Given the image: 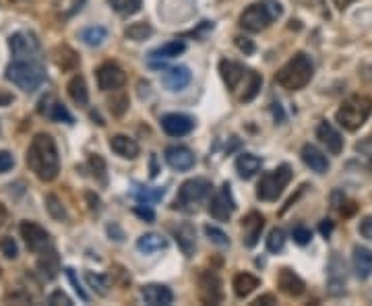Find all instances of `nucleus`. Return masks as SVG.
<instances>
[{
	"mask_svg": "<svg viewBox=\"0 0 372 306\" xmlns=\"http://www.w3.org/2000/svg\"><path fill=\"white\" fill-rule=\"evenodd\" d=\"M263 225H265V218L253 211L248 213L244 220H242V230H244V245L246 247H255L260 238V232H263Z\"/></svg>",
	"mask_w": 372,
	"mask_h": 306,
	"instance_id": "obj_24",
	"label": "nucleus"
},
{
	"mask_svg": "<svg viewBox=\"0 0 372 306\" xmlns=\"http://www.w3.org/2000/svg\"><path fill=\"white\" fill-rule=\"evenodd\" d=\"M141 296L147 305L151 306H168L172 305L174 294L170 288L162 286V283H147L141 290Z\"/></svg>",
	"mask_w": 372,
	"mask_h": 306,
	"instance_id": "obj_19",
	"label": "nucleus"
},
{
	"mask_svg": "<svg viewBox=\"0 0 372 306\" xmlns=\"http://www.w3.org/2000/svg\"><path fill=\"white\" fill-rule=\"evenodd\" d=\"M277 286H280V290L289 296V298H298V296H302L304 294V281L300 276H296L292 269H287L284 267L282 271H280V276H277Z\"/></svg>",
	"mask_w": 372,
	"mask_h": 306,
	"instance_id": "obj_21",
	"label": "nucleus"
},
{
	"mask_svg": "<svg viewBox=\"0 0 372 306\" xmlns=\"http://www.w3.org/2000/svg\"><path fill=\"white\" fill-rule=\"evenodd\" d=\"M46 209H48V213L56 220V222H66V209H64V205H62V201L58 199L56 195H48L46 196Z\"/></svg>",
	"mask_w": 372,
	"mask_h": 306,
	"instance_id": "obj_38",
	"label": "nucleus"
},
{
	"mask_svg": "<svg viewBox=\"0 0 372 306\" xmlns=\"http://www.w3.org/2000/svg\"><path fill=\"white\" fill-rule=\"evenodd\" d=\"M354 271L360 279H368L372 276V251L366 247H354L352 254Z\"/></svg>",
	"mask_w": 372,
	"mask_h": 306,
	"instance_id": "obj_25",
	"label": "nucleus"
},
{
	"mask_svg": "<svg viewBox=\"0 0 372 306\" xmlns=\"http://www.w3.org/2000/svg\"><path fill=\"white\" fill-rule=\"evenodd\" d=\"M19 230H21V236L31 252H42L50 247V234L40 223L23 222Z\"/></svg>",
	"mask_w": 372,
	"mask_h": 306,
	"instance_id": "obj_14",
	"label": "nucleus"
},
{
	"mask_svg": "<svg viewBox=\"0 0 372 306\" xmlns=\"http://www.w3.org/2000/svg\"><path fill=\"white\" fill-rule=\"evenodd\" d=\"M286 247V232L282 228H273L267 236V251L280 252Z\"/></svg>",
	"mask_w": 372,
	"mask_h": 306,
	"instance_id": "obj_39",
	"label": "nucleus"
},
{
	"mask_svg": "<svg viewBox=\"0 0 372 306\" xmlns=\"http://www.w3.org/2000/svg\"><path fill=\"white\" fill-rule=\"evenodd\" d=\"M255 305H257V306H260V305H265V306L277 305V300H275V296H273V294H265V296H260V298H257V300H255Z\"/></svg>",
	"mask_w": 372,
	"mask_h": 306,
	"instance_id": "obj_54",
	"label": "nucleus"
},
{
	"mask_svg": "<svg viewBox=\"0 0 372 306\" xmlns=\"http://www.w3.org/2000/svg\"><path fill=\"white\" fill-rule=\"evenodd\" d=\"M79 37L85 42L87 46L97 48V46H102V44H104V40L108 37V31H106V28H102V25H91V28L83 29Z\"/></svg>",
	"mask_w": 372,
	"mask_h": 306,
	"instance_id": "obj_34",
	"label": "nucleus"
},
{
	"mask_svg": "<svg viewBox=\"0 0 372 306\" xmlns=\"http://www.w3.org/2000/svg\"><path fill=\"white\" fill-rule=\"evenodd\" d=\"M292 238H294V242L296 245H300V247H304V245H308L311 240H313V232H311V228H306V225H296L294 230H292Z\"/></svg>",
	"mask_w": 372,
	"mask_h": 306,
	"instance_id": "obj_43",
	"label": "nucleus"
},
{
	"mask_svg": "<svg viewBox=\"0 0 372 306\" xmlns=\"http://www.w3.org/2000/svg\"><path fill=\"white\" fill-rule=\"evenodd\" d=\"M316 137L327 147V151H329L331 155H340V153L344 151V137L333 129L331 122H327V120L320 122L318 129H316Z\"/></svg>",
	"mask_w": 372,
	"mask_h": 306,
	"instance_id": "obj_18",
	"label": "nucleus"
},
{
	"mask_svg": "<svg viewBox=\"0 0 372 306\" xmlns=\"http://www.w3.org/2000/svg\"><path fill=\"white\" fill-rule=\"evenodd\" d=\"M258 278H255L253 273H238L234 281H232V288H234V294L238 296V298H246V296H251L255 290L258 288Z\"/></svg>",
	"mask_w": 372,
	"mask_h": 306,
	"instance_id": "obj_29",
	"label": "nucleus"
},
{
	"mask_svg": "<svg viewBox=\"0 0 372 306\" xmlns=\"http://www.w3.org/2000/svg\"><path fill=\"white\" fill-rule=\"evenodd\" d=\"M211 193V182L207 178H193V180H186L176 196V205L174 209H186V211H193L197 209L200 201Z\"/></svg>",
	"mask_w": 372,
	"mask_h": 306,
	"instance_id": "obj_8",
	"label": "nucleus"
},
{
	"mask_svg": "<svg viewBox=\"0 0 372 306\" xmlns=\"http://www.w3.org/2000/svg\"><path fill=\"white\" fill-rule=\"evenodd\" d=\"M95 77H97V87H100L102 91H118L120 87H124V83H126L124 71H122L118 64H114V62L102 64V66L97 69Z\"/></svg>",
	"mask_w": 372,
	"mask_h": 306,
	"instance_id": "obj_13",
	"label": "nucleus"
},
{
	"mask_svg": "<svg viewBox=\"0 0 372 306\" xmlns=\"http://www.w3.org/2000/svg\"><path fill=\"white\" fill-rule=\"evenodd\" d=\"M85 281L87 286H89L95 294H100V296H108V292H110V290H108L110 283H108V278H106V276H97V273L87 271Z\"/></svg>",
	"mask_w": 372,
	"mask_h": 306,
	"instance_id": "obj_36",
	"label": "nucleus"
},
{
	"mask_svg": "<svg viewBox=\"0 0 372 306\" xmlns=\"http://www.w3.org/2000/svg\"><path fill=\"white\" fill-rule=\"evenodd\" d=\"M166 247H168V240L162 234H155V232L143 234L137 240V251L143 252V254H153V252L164 251Z\"/></svg>",
	"mask_w": 372,
	"mask_h": 306,
	"instance_id": "obj_28",
	"label": "nucleus"
},
{
	"mask_svg": "<svg viewBox=\"0 0 372 306\" xmlns=\"http://www.w3.org/2000/svg\"><path fill=\"white\" fill-rule=\"evenodd\" d=\"M157 176V166H155V155L151 158V178H155Z\"/></svg>",
	"mask_w": 372,
	"mask_h": 306,
	"instance_id": "obj_59",
	"label": "nucleus"
},
{
	"mask_svg": "<svg viewBox=\"0 0 372 306\" xmlns=\"http://www.w3.org/2000/svg\"><path fill=\"white\" fill-rule=\"evenodd\" d=\"M205 234H207V238H209L213 245H217V247H228L229 245V238L226 236V232H222V230L215 228V225H205Z\"/></svg>",
	"mask_w": 372,
	"mask_h": 306,
	"instance_id": "obj_42",
	"label": "nucleus"
},
{
	"mask_svg": "<svg viewBox=\"0 0 372 306\" xmlns=\"http://www.w3.org/2000/svg\"><path fill=\"white\" fill-rule=\"evenodd\" d=\"M48 302H50L52 306H60V305L71 306L73 305V300H71V298H68V296H66L62 290H56V292H52V296L48 298Z\"/></svg>",
	"mask_w": 372,
	"mask_h": 306,
	"instance_id": "obj_48",
	"label": "nucleus"
},
{
	"mask_svg": "<svg viewBox=\"0 0 372 306\" xmlns=\"http://www.w3.org/2000/svg\"><path fill=\"white\" fill-rule=\"evenodd\" d=\"M6 218H8V211H6V207L0 203V230H2V225L6 223Z\"/></svg>",
	"mask_w": 372,
	"mask_h": 306,
	"instance_id": "obj_58",
	"label": "nucleus"
},
{
	"mask_svg": "<svg viewBox=\"0 0 372 306\" xmlns=\"http://www.w3.org/2000/svg\"><path fill=\"white\" fill-rule=\"evenodd\" d=\"M337 209H340V213L344 216V218H352L356 211H358V205L354 203V201H349V199H342V203L337 205Z\"/></svg>",
	"mask_w": 372,
	"mask_h": 306,
	"instance_id": "obj_47",
	"label": "nucleus"
},
{
	"mask_svg": "<svg viewBox=\"0 0 372 306\" xmlns=\"http://www.w3.org/2000/svg\"><path fill=\"white\" fill-rule=\"evenodd\" d=\"M220 73H222V79L224 83L228 85V89L240 100V102H253L260 91V85H263V77L234 62V60H222L220 62Z\"/></svg>",
	"mask_w": 372,
	"mask_h": 306,
	"instance_id": "obj_2",
	"label": "nucleus"
},
{
	"mask_svg": "<svg viewBox=\"0 0 372 306\" xmlns=\"http://www.w3.org/2000/svg\"><path fill=\"white\" fill-rule=\"evenodd\" d=\"M199 292L203 302L220 305L224 300V283H222L220 276L213 271H203L199 276Z\"/></svg>",
	"mask_w": 372,
	"mask_h": 306,
	"instance_id": "obj_10",
	"label": "nucleus"
},
{
	"mask_svg": "<svg viewBox=\"0 0 372 306\" xmlns=\"http://www.w3.org/2000/svg\"><path fill=\"white\" fill-rule=\"evenodd\" d=\"M0 252H2L6 259H17V254H19V247H17V242H15L11 236H4V238L0 240Z\"/></svg>",
	"mask_w": 372,
	"mask_h": 306,
	"instance_id": "obj_44",
	"label": "nucleus"
},
{
	"mask_svg": "<svg viewBox=\"0 0 372 306\" xmlns=\"http://www.w3.org/2000/svg\"><path fill=\"white\" fill-rule=\"evenodd\" d=\"M302 162L316 174H327V170L331 166L327 155L315 145H304L302 147Z\"/></svg>",
	"mask_w": 372,
	"mask_h": 306,
	"instance_id": "obj_23",
	"label": "nucleus"
},
{
	"mask_svg": "<svg viewBox=\"0 0 372 306\" xmlns=\"http://www.w3.org/2000/svg\"><path fill=\"white\" fill-rule=\"evenodd\" d=\"M128 108V98L124 95V93H120V95H116L110 100V110L114 116H122L124 112Z\"/></svg>",
	"mask_w": 372,
	"mask_h": 306,
	"instance_id": "obj_45",
	"label": "nucleus"
},
{
	"mask_svg": "<svg viewBox=\"0 0 372 306\" xmlns=\"http://www.w3.org/2000/svg\"><path fill=\"white\" fill-rule=\"evenodd\" d=\"M352 2H356V0H333V4H335V6H337L340 11H345V8H347V6H349Z\"/></svg>",
	"mask_w": 372,
	"mask_h": 306,
	"instance_id": "obj_57",
	"label": "nucleus"
},
{
	"mask_svg": "<svg viewBox=\"0 0 372 306\" xmlns=\"http://www.w3.org/2000/svg\"><path fill=\"white\" fill-rule=\"evenodd\" d=\"M153 29L149 23H133L126 28V37L133 40V42H145L147 37H151Z\"/></svg>",
	"mask_w": 372,
	"mask_h": 306,
	"instance_id": "obj_40",
	"label": "nucleus"
},
{
	"mask_svg": "<svg viewBox=\"0 0 372 306\" xmlns=\"http://www.w3.org/2000/svg\"><path fill=\"white\" fill-rule=\"evenodd\" d=\"M372 114V100L366 95L347 98L337 110V122L345 131H358Z\"/></svg>",
	"mask_w": 372,
	"mask_h": 306,
	"instance_id": "obj_5",
	"label": "nucleus"
},
{
	"mask_svg": "<svg viewBox=\"0 0 372 306\" xmlns=\"http://www.w3.org/2000/svg\"><path fill=\"white\" fill-rule=\"evenodd\" d=\"M4 77H6V81L17 85L19 89L31 93V91H35L40 85L46 81V71H44V66L37 60H19V58H15L6 66Z\"/></svg>",
	"mask_w": 372,
	"mask_h": 306,
	"instance_id": "obj_4",
	"label": "nucleus"
},
{
	"mask_svg": "<svg viewBox=\"0 0 372 306\" xmlns=\"http://www.w3.org/2000/svg\"><path fill=\"white\" fill-rule=\"evenodd\" d=\"M135 213H137L141 220H145V222H153V220H155V213H153V209H151L149 205H143V203H139V205L135 207Z\"/></svg>",
	"mask_w": 372,
	"mask_h": 306,
	"instance_id": "obj_49",
	"label": "nucleus"
},
{
	"mask_svg": "<svg viewBox=\"0 0 372 306\" xmlns=\"http://www.w3.org/2000/svg\"><path fill=\"white\" fill-rule=\"evenodd\" d=\"M184 50H186V44H184L182 40H174V42H168V44H164V46H160V48L151 50V52H149V58H151V60H170L174 56L182 54Z\"/></svg>",
	"mask_w": 372,
	"mask_h": 306,
	"instance_id": "obj_33",
	"label": "nucleus"
},
{
	"mask_svg": "<svg viewBox=\"0 0 372 306\" xmlns=\"http://www.w3.org/2000/svg\"><path fill=\"white\" fill-rule=\"evenodd\" d=\"M172 232L176 242H178V247H180V251L184 252L186 257H193V254H195V249H197V234H195L193 223H180V225L172 228Z\"/></svg>",
	"mask_w": 372,
	"mask_h": 306,
	"instance_id": "obj_20",
	"label": "nucleus"
},
{
	"mask_svg": "<svg viewBox=\"0 0 372 306\" xmlns=\"http://www.w3.org/2000/svg\"><path fill=\"white\" fill-rule=\"evenodd\" d=\"M13 166H15V158L8 151H0V174L13 170Z\"/></svg>",
	"mask_w": 372,
	"mask_h": 306,
	"instance_id": "obj_50",
	"label": "nucleus"
},
{
	"mask_svg": "<svg viewBox=\"0 0 372 306\" xmlns=\"http://www.w3.org/2000/svg\"><path fill=\"white\" fill-rule=\"evenodd\" d=\"M28 162L29 170L44 182H52L60 172V158H58V149L54 139L46 133H37L28 149Z\"/></svg>",
	"mask_w": 372,
	"mask_h": 306,
	"instance_id": "obj_1",
	"label": "nucleus"
},
{
	"mask_svg": "<svg viewBox=\"0 0 372 306\" xmlns=\"http://www.w3.org/2000/svg\"><path fill=\"white\" fill-rule=\"evenodd\" d=\"M193 81V75L188 66H172L164 73V85L168 91H182Z\"/></svg>",
	"mask_w": 372,
	"mask_h": 306,
	"instance_id": "obj_22",
	"label": "nucleus"
},
{
	"mask_svg": "<svg viewBox=\"0 0 372 306\" xmlns=\"http://www.w3.org/2000/svg\"><path fill=\"white\" fill-rule=\"evenodd\" d=\"M331 232H333V222H331V220H323V222H320V234H323V236H329Z\"/></svg>",
	"mask_w": 372,
	"mask_h": 306,
	"instance_id": "obj_55",
	"label": "nucleus"
},
{
	"mask_svg": "<svg viewBox=\"0 0 372 306\" xmlns=\"http://www.w3.org/2000/svg\"><path fill=\"white\" fill-rule=\"evenodd\" d=\"M236 46L244 52V54H253L255 52V44L248 37H236Z\"/></svg>",
	"mask_w": 372,
	"mask_h": 306,
	"instance_id": "obj_51",
	"label": "nucleus"
},
{
	"mask_svg": "<svg viewBox=\"0 0 372 306\" xmlns=\"http://www.w3.org/2000/svg\"><path fill=\"white\" fill-rule=\"evenodd\" d=\"M37 269L42 271V276L46 279H54L60 271V259L56 251H42V257L37 261Z\"/></svg>",
	"mask_w": 372,
	"mask_h": 306,
	"instance_id": "obj_30",
	"label": "nucleus"
},
{
	"mask_svg": "<svg viewBox=\"0 0 372 306\" xmlns=\"http://www.w3.org/2000/svg\"><path fill=\"white\" fill-rule=\"evenodd\" d=\"M162 129L170 137H182V135H188L195 129V120L186 114H166L162 118Z\"/></svg>",
	"mask_w": 372,
	"mask_h": 306,
	"instance_id": "obj_15",
	"label": "nucleus"
},
{
	"mask_svg": "<svg viewBox=\"0 0 372 306\" xmlns=\"http://www.w3.org/2000/svg\"><path fill=\"white\" fill-rule=\"evenodd\" d=\"M234 211H236V203H234V196H232V191H229V184H224L211 199L209 213L217 222H228Z\"/></svg>",
	"mask_w": 372,
	"mask_h": 306,
	"instance_id": "obj_12",
	"label": "nucleus"
},
{
	"mask_svg": "<svg viewBox=\"0 0 372 306\" xmlns=\"http://www.w3.org/2000/svg\"><path fill=\"white\" fill-rule=\"evenodd\" d=\"M368 170H371V172H372V160H371V162H368Z\"/></svg>",
	"mask_w": 372,
	"mask_h": 306,
	"instance_id": "obj_60",
	"label": "nucleus"
},
{
	"mask_svg": "<svg viewBox=\"0 0 372 306\" xmlns=\"http://www.w3.org/2000/svg\"><path fill=\"white\" fill-rule=\"evenodd\" d=\"M89 167H91V172H93V178H95V180H100L102 184H106V182H108V167H106V162H104V158H102V155L93 153V155L89 158Z\"/></svg>",
	"mask_w": 372,
	"mask_h": 306,
	"instance_id": "obj_37",
	"label": "nucleus"
},
{
	"mask_svg": "<svg viewBox=\"0 0 372 306\" xmlns=\"http://www.w3.org/2000/svg\"><path fill=\"white\" fill-rule=\"evenodd\" d=\"M52 58H54L58 69H62V71H77L79 64H81V58L68 46H58V48H54Z\"/></svg>",
	"mask_w": 372,
	"mask_h": 306,
	"instance_id": "obj_27",
	"label": "nucleus"
},
{
	"mask_svg": "<svg viewBox=\"0 0 372 306\" xmlns=\"http://www.w3.org/2000/svg\"><path fill=\"white\" fill-rule=\"evenodd\" d=\"M64 273H66V278H68V281H71V286L75 288V292L79 294V298H81L83 302H87V300H89V296H87L85 290L81 288V281L77 279V273H75V269H71V267H68V269H66Z\"/></svg>",
	"mask_w": 372,
	"mask_h": 306,
	"instance_id": "obj_46",
	"label": "nucleus"
},
{
	"mask_svg": "<svg viewBox=\"0 0 372 306\" xmlns=\"http://www.w3.org/2000/svg\"><path fill=\"white\" fill-rule=\"evenodd\" d=\"M110 149L124 160H135L139 155V143L126 135H114L110 139Z\"/></svg>",
	"mask_w": 372,
	"mask_h": 306,
	"instance_id": "obj_26",
	"label": "nucleus"
},
{
	"mask_svg": "<svg viewBox=\"0 0 372 306\" xmlns=\"http://www.w3.org/2000/svg\"><path fill=\"white\" fill-rule=\"evenodd\" d=\"M313 75H315V64H313L311 56L298 52L277 71L275 81L287 91H298L311 83Z\"/></svg>",
	"mask_w": 372,
	"mask_h": 306,
	"instance_id": "obj_3",
	"label": "nucleus"
},
{
	"mask_svg": "<svg viewBox=\"0 0 372 306\" xmlns=\"http://www.w3.org/2000/svg\"><path fill=\"white\" fill-rule=\"evenodd\" d=\"M260 166H263L260 158H258V155H253V153H242V155H238V160H236V170H238V174H240L244 180L253 178L258 170H260Z\"/></svg>",
	"mask_w": 372,
	"mask_h": 306,
	"instance_id": "obj_31",
	"label": "nucleus"
},
{
	"mask_svg": "<svg viewBox=\"0 0 372 306\" xmlns=\"http://www.w3.org/2000/svg\"><path fill=\"white\" fill-rule=\"evenodd\" d=\"M166 162H168V166L178 170V172H186L195 166V155L184 145H172L166 149Z\"/></svg>",
	"mask_w": 372,
	"mask_h": 306,
	"instance_id": "obj_17",
	"label": "nucleus"
},
{
	"mask_svg": "<svg viewBox=\"0 0 372 306\" xmlns=\"http://www.w3.org/2000/svg\"><path fill=\"white\" fill-rule=\"evenodd\" d=\"M87 201H89V209L91 211H100V196L93 195V193H85Z\"/></svg>",
	"mask_w": 372,
	"mask_h": 306,
	"instance_id": "obj_53",
	"label": "nucleus"
},
{
	"mask_svg": "<svg viewBox=\"0 0 372 306\" xmlns=\"http://www.w3.org/2000/svg\"><path fill=\"white\" fill-rule=\"evenodd\" d=\"M8 48L19 60H37L40 56V42L31 33H15L8 40Z\"/></svg>",
	"mask_w": 372,
	"mask_h": 306,
	"instance_id": "obj_11",
	"label": "nucleus"
},
{
	"mask_svg": "<svg viewBox=\"0 0 372 306\" xmlns=\"http://www.w3.org/2000/svg\"><path fill=\"white\" fill-rule=\"evenodd\" d=\"M110 4L124 15H135V13L141 11L143 0H110Z\"/></svg>",
	"mask_w": 372,
	"mask_h": 306,
	"instance_id": "obj_41",
	"label": "nucleus"
},
{
	"mask_svg": "<svg viewBox=\"0 0 372 306\" xmlns=\"http://www.w3.org/2000/svg\"><path fill=\"white\" fill-rule=\"evenodd\" d=\"M37 112H40L42 116H48V118L54 120V122H64V124H73V122H75L73 116H71V112L66 110V106L56 102L54 95H46V98L40 102Z\"/></svg>",
	"mask_w": 372,
	"mask_h": 306,
	"instance_id": "obj_16",
	"label": "nucleus"
},
{
	"mask_svg": "<svg viewBox=\"0 0 372 306\" xmlns=\"http://www.w3.org/2000/svg\"><path fill=\"white\" fill-rule=\"evenodd\" d=\"M13 102H15V98H13L11 93L0 91V106H8V104H13Z\"/></svg>",
	"mask_w": 372,
	"mask_h": 306,
	"instance_id": "obj_56",
	"label": "nucleus"
},
{
	"mask_svg": "<svg viewBox=\"0 0 372 306\" xmlns=\"http://www.w3.org/2000/svg\"><path fill=\"white\" fill-rule=\"evenodd\" d=\"M289 180H292V167L287 164L275 167L260 178L257 187V196L260 201H277Z\"/></svg>",
	"mask_w": 372,
	"mask_h": 306,
	"instance_id": "obj_7",
	"label": "nucleus"
},
{
	"mask_svg": "<svg viewBox=\"0 0 372 306\" xmlns=\"http://www.w3.org/2000/svg\"><path fill=\"white\" fill-rule=\"evenodd\" d=\"M280 15H282L280 2H255L240 15V28L251 33H258L269 28Z\"/></svg>",
	"mask_w": 372,
	"mask_h": 306,
	"instance_id": "obj_6",
	"label": "nucleus"
},
{
	"mask_svg": "<svg viewBox=\"0 0 372 306\" xmlns=\"http://www.w3.org/2000/svg\"><path fill=\"white\" fill-rule=\"evenodd\" d=\"M66 89H68L71 100H73L77 106H87V102H89V91H87L85 79H83L81 75H75V77L68 81Z\"/></svg>",
	"mask_w": 372,
	"mask_h": 306,
	"instance_id": "obj_32",
	"label": "nucleus"
},
{
	"mask_svg": "<svg viewBox=\"0 0 372 306\" xmlns=\"http://www.w3.org/2000/svg\"><path fill=\"white\" fill-rule=\"evenodd\" d=\"M360 234H362L366 240H372V216H366V218L360 222Z\"/></svg>",
	"mask_w": 372,
	"mask_h": 306,
	"instance_id": "obj_52",
	"label": "nucleus"
},
{
	"mask_svg": "<svg viewBox=\"0 0 372 306\" xmlns=\"http://www.w3.org/2000/svg\"><path fill=\"white\" fill-rule=\"evenodd\" d=\"M164 195H166V189H162V187H153V189H147V187H137V191H135L137 201H139V203H143V205L157 203V201H162V196Z\"/></svg>",
	"mask_w": 372,
	"mask_h": 306,
	"instance_id": "obj_35",
	"label": "nucleus"
},
{
	"mask_svg": "<svg viewBox=\"0 0 372 306\" xmlns=\"http://www.w3.org/2000/svg\"><path fill=\"white\" fill-rule=\"evenodd\" d=\"M347 286V269H345V261L333 252L329 259V267H327V290L331 296H342Z\"/></svg>",
	"mask_w": 372,
	"mask_h": 306,
	"instance_id": "obj_9",
	"label": "nucleus"
}]
</instances>
